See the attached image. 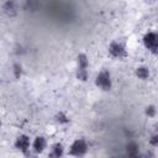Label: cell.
<instances>
[{
    "label": "cell",
    "instance_id": "1",
    "mask_svg": "<svg viewBox=\"0 0 158 158\" xmlns=\"http://www.w3.org/2000/svg\"><path fill=\"white\" fill-rule=\"evenodd\" d=\"M95 85L104 90V91H109L112 88V79H111V74L109 70L102 69L101 72L98 73L96 78H95Z\"/></svg>",
    "mask_w": 158,
    "mask_h": 158
},
{
    "label": "cell",
    "instance_id": "2",
    "mask_svg": "<svg viewBox=\"0 0 158 158\" xmlns=\"http://www.w3.org/2000/svg\"><path fill=\"white\" fill-rule=\"evenodd\" d=\"M142 41L146 49H148L151 53H158V32L148 31L143 36Z\"/></svg>",
    "mask_w": 158,
    "mask_h": 158
},
{
    "label": "cell",
    "instance_id": "3",
    "mask_svg": "<svg viewBox=\"0 0 158 158\" xmlns=\"http://www.w3.org/2000/svg\"><path fill=\"white\" fill-rule=\"evenodd\" d=\"M109 54L112 58L123 59V58L127 57V51H126V47H125L123 43H121L118 41H114L109 46Z\"/></svg>",
    "mask_w": 158,
    "mask_h": 158
},
{
    "label": "cell",
    "instance_id": "4",
    "mask_svg": "<svg viewBox=\"0 0 158 158\" xmlns=\"http://www.w3.org/2000/svg\"><path fill=\"white\" fill-rule=\"evenodd\" d=\"M88 143L84 138H78L75 139L72 146H70V149H69V153L72 156H75V157H81L84 156L86 152H88Z\"/></svg>",
    "mask_w": 158,
    "mask_h": 158
},
{
    "label": "cell",
    "instance_id": "5",
    "mask_svg": "<svg viewBox=\"0 0 158 158\" xmlns=\"http://www.w3.org/2000/svg\"><path fill=\"white\" fill-rule=\"evenodd\" d=\"M31 146H32V143L30 141V137L26 136V135H20L15 141V148L17 151H20L21 153H23V154L28 153Z\"/></svg>",
    "mask_w": 158,
    "mask_h": 158
},
{
    "label": "cell",
    "instance_id": "6",
    "mask_svg": "<svg viewBox=\"0 0 158 158\" xmlns=\"http://www.w3.org/2000/svg\"><path fill=\"white\" fill-rule=\"evenodd\" d=\"M2 10L5 12L6 16L9 17H14L17 15L19 10H20V5L16 0H6L2 5Z\"/></svg>",
    "mask_w": 158,
    "mask_h": 158
},
{
    "label": "cell",
    "instance_id": "7",
    "mask_svg": "<svg viewBox=\"0 0 158 158\" xmlns=\"http://www.w3.org/2000/svg\"><path fill=\"white\" fill-rule=\"evenodd\" d=\"M47 147V141L43 136H37L32 142V149L36 153H42Z\"/></svg>",
    "mask_w": 158,
    "mask_h": 158
},
{
    "label": "cell",
    "instance_id": "8",
    "mask_svg": "<svg viewBox=\"0 0 158 158\" xmlns=\"http://www.w3.org/2000/svg\"><path fill=\"white\" fill-rule=\"evenodd\" d=\"M63 154H64V147H63L62 143L57 142V143L52 144V147H51V152H49V154H48L49 157L59 158V157H62Z\"/></svg>",
    "mask_w": 158,
    "mask_h": 158
},
{
    "label": "cell",
    "instance_id": "9",
    "mask_svg": "<svg viewBox=\"0 0 158 158\" xmlns=\"http://www.w3.org/2000/svg\"><path fill=\"white\" fill-rule=\"evenodd\" d=\"M135 74L138 79L141 80H147L151 75V72H149V68L148 67H144V65H141V67H137L136 70H135Z\"/></svg>",
    "mask_w": 158,
    "mask_h": 158
},
{
    "label": "cell",
    "instance_id": "10",
    "mask_svg": "<svg viewBox=\"0 0 158 158\" xmlns=\"http://www.w3.org/2000/svg\"><path fill=\"white\" fill-rule=\"evenodd\" d=\"M77 68H89V59L85 53H79L77 56Z\"/></svg>",
    "mask_w": 158,
    "mask_h": 158
},
{
    "label": "cell",
    "instance_id": "11",
    "mask_svg": "<svg viewBox=\"0 0 158 158\" xmlns=\"http://www.w3.org/2000/svg\"><path fill=\"white\" fill-rule=\"evenodd\" d=\"M126 152L128 156H138L139 154V146L136 142H130L126 146Z\"/></svg>",
    "mask_w": 158,
    "mask_h": 158
},
{
    "label": "cell",
    "instance_id": "12",
    "mask_svg": "<svg viewBox=\"0 0 158 158\" xmlns=\"http://www.w3.org/2000/svg\"><path fill=\"white\" fill-rule=\"evenodd\" d=\"M75 77H77V79L80 80V81H86L88 78H89V72H88V69H85V68H77Z\"/></svg>",
    "mask_w": 158,
    "mask_h": 158
},
{
    "label": "cell",
    "instance_id": "13",
    "mask_svg": "<svg viewBox=\"0 0 158 158\" xmlns=\"http://www.w3.org/2000/svg\"><path fill=\"white\" fill-rule=\"evenodd\" d=\"M54 120H56V122L59 123V125H67V123L69 122V116H68L65 112L59 111V112H57V115L54 116Z\"/></svg>",
    "mask_w": 158,
    "mask_h": 158
},
{
    "label": "cell",
    "instance_id": "14",
    "mask_svg": "<svg viewBox=\"0 0 158 158\" xmlns=\"http://www.w3.org/2000/svg\"><path fill=\"white\" fill-rule=\"evenodd\" d=\"M38 7V1L37 0H26L23 4V10L26 11H35Z\"/></svg>",
    "mask_w": 158,
    "mask_h": 158
},
{
    "label": "cell",
    "instance_id": "15",
    "mask_svg": "<svg viewBox=\"0 0 158 158\" xmlns=\"http://www.w3.org/2000/svg\"><path fill=\"white\" fill-rule=\"evenodd\" d=\"M12 74H14V77H15L16 79H20V78L22 77V74H23V68H22V65H21L20 63H14V64H12Z\"/></svg>",
    "mask_w": 158,
    "mask_h": 158
},
{
    "label": "cell",
    "instance_id": "16",
    "mask_svg": "<svg viewBox=\"0 0 158 158\" xmlns=\"http://www.w3.org/2000/svg\"><path fill=\"white\" fill-rule=\"evenodd\" d=\"M144 114H146V116H148V117H154V116L157 115V109H156V106H154V105H148V106H146Z\"/></svg>",
    "mask_w": 158,
    "mask_h": 158
},
{
    "label": "cell",
    "instance_id": "17",
    "mask_svg": "<svg viewBox=\"0 0 158 158\" xmlns=\"http://www.w3.org/2000/svg\"><path fill=\"white\" fill-rule=\"evenodd\" d=\"M149 144H151L152 147L158 148V133H157V132H154V133L149 137Z\"/></svg>",
    "mask_w": 158,
    "mask_h": 158
},
{
    "label": "cell",
    "instance_id": "18",
    "mask_svg": "<svg viewBox=\"0 0 158 158\" xmlns=\"http://www.w3.org/2000/svg\"><path fill=\"white\" fill-rule=\"evenodd\" d=\"M154 131L158 133V123H156V125H154Z\"/></svg>",
    "mask_w": 158,
    "mask_h": 158
}]
</instances>
